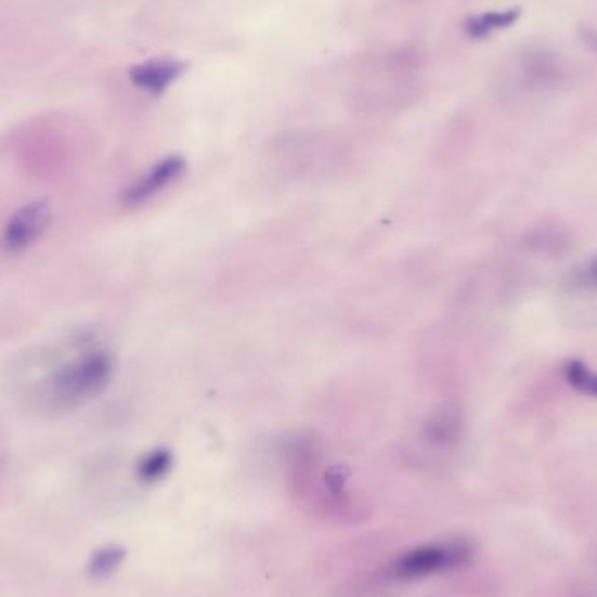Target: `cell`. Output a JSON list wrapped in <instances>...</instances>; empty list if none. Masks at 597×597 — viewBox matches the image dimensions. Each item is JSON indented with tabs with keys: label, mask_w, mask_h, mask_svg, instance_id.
<instances>
[{
	"label": "cell",
	"mask_w": 597,
	"mask_h": 597,
	"mask_svg": "<svg viewBox=\"0 0 597 597\" xmlns=\"http://www.w3.org/2000/svg\"><path fill=\"white\" fill-rule=\"evenodd\" d=\"M575 280L580 287H597V259L588 262L584 271L576 273Z\"/></svg>",
	"instance_id": "obj_10"
},
{
	"label": "cell",
	"mask_w": 597,
	"mask_h": 597,
	"mask_svg": "<svg viewBox=\"0 0 597 597\" xmlns=\"http://www.w3.org/2000/svg\"><path fill=\"white\" fill-rule=\"evenodd\" d=\"M346 473H342L341 468H333V470L327 473L328 488L333 493H339V491L345 488Z\"/></svg>",
	"instance_id": "obj_11"
},
{
	"label": "cell",
	"mask_w": 597,
	"mask_h": 597,
	"mask_svg": "<svg viewBox=\"0 0 597 597\" xmlns=\"http://www.w3.org/2000/svg\"><path fill=\"white\" fill-rule=\"evenodd\" d=\"M173 465V456L168 450H156L145 454L137 465V476L140 481L157 482L167 476Z\"/></svg>",
	"instance_id": "obj_6"
},
{
	"label": "cell",
	"mask_w": 597,
	"mask_h": 597,
	"mask_svg": "<svg viewBox=\"0 0 597 597\" xmlns=\"http://www.w3.org/2000/svg\"><path fill=\"white\" fill-rule=\"evenodd\" d=\"M465 557H467V550L463 545H447V547L427 545L400 556L399 561L393 566V571L399 579H421V576L433 575L437 571L458 566Z\"/></svg>",
	"instance_id": "obj_3"
},
{
	"label": "cell",
	"mask_w": 597,
	"mask_h": 597,
	"mask_svg": "<svg viewBox=\"0 0 597 597\" xmlns=\"http://www.w3.org/2000/svg\"><path fill=\"white\" fill-rule=\"evenodd\" d=\"M185 165L184 157L168 156L161 161L156 163L151 170L145 171L144 176L140 177L137 182L126 189L125 205L128 207H140L148 199L156 198L157 194H161L165 189L176 184L180 177L184 176Z\"/></svg>",
	"instance_id": "obj_4"
},
{
	"label": "cell",
	"mask_w": 597,
	"mask_h": 597,
	"mask_svg": "<svg viewBox=\"0 0 597 597\" xmlns=\"http://www.w3.org/2000/svg\"><path fill=\"white\" fill-rule=\"evenodd\" d=\"M51 219L53 211L50 203L37 199L23 205L5 222L0 234V247L8 254H22L28 250L44 236Z\"/></svg>",
	"instance_id": "obj_2"
},
{
	"label": "cell",
	"mask_w": 597,
	"mask_h": 597,
	"mask_svg": "<svg viewBox=\"0 0 597 597\" xmlns=\"http://www.w3.org/2000/svg\"><path fill=\"white\" fill-rule=\"evenodd\" d=\"M566 381L570 382L575 390L597 397V373H593L584 362L571 360L564 367Z\"/></svg>",
	"instance_id": "obj_9"
},
{
	"label": "cell",
	"mask_w": 597,
	"mask_h": 597,
	"mask_svg": "<svg viewBox=\"0 0 597 597\" xmlns=\"http://www.w3.org/2000/svg\"><path fill=\"white\" fill-rule=\"evenodd\" d=\"M114 371L116 360L108 351H86L51 374L46 382V393L59 407H79L108 387Z\"/></svg>",
	"instance_id": "obj_1"
},
{
	"label": "cell",
	"mask_w": 597,
	"mask_h": 597,
	"mask_svg": "<svg viewBox=\"0 0 597 597\" xmlns=\"http://www.w3.org/2000/svg\"><path fill=\"white\" fill-rule=\"evenodd\" d=\"M125 557V548L117 547V545L100 548L99 553L93 554L90 566H88L90 575L96 576V579H104V576L111 575V573H114L121 566Z\"/></svg>",
	"instance_id": "obj_8"
},
{
	"label": "cell",
	"mask_w": 597,
	"mask_h": 597,
	"mask_svg": "<svg viewBox=\"0 0 597 597\" xmlns=\"http://www.w3.org/2000/svg\"><path fill=\"white\" fill-rule=\"evenodd\" d=\"M184 63L173 60H151L140 63L130 70V79L137 88L151 94H159L170 88L184 73Z\"/></svg>",
	"instance_id": "obj_5"
},
{
	"label": "cell",
	"mask_w": 597,
	"mask_h": 597,
	"mask_svg": "<svg viewBox=\"0 0 597 597\" xmlns=\"http://www.w3.org/2000/svg\"><path fill=\"white\" fill-rule=\"evenodd\" d=\"M517 16H519V13L516 10L481 14V16H476L467 23V30L471 37L490 36L491 31L510 27L516 22Z\"/></svg>",
	"instance_id": "obj_7"
}]
</instances>
